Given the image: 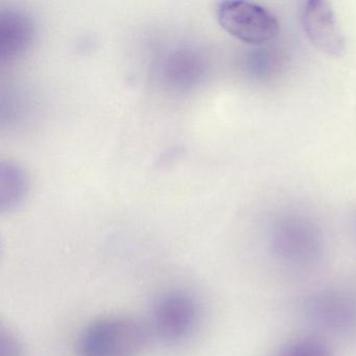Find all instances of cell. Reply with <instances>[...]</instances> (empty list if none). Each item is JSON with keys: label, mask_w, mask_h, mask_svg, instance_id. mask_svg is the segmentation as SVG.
<instances>
[{"label": "cell", "mask_w": 356, "mask_h": 356, "mask_svg": "<svg viewBox=\"0 0 356 356\" xmlns=\"http://www.w3.org/2000/svg\"><path fill=\"white\" fill-rule=\"evenodd\" d=\"M266 249L273 262L289 272H309L322 262L325 238L310 218L287 214L268 229Z\"/></svg>", "instance_id": "6da1fadb"}, {"label": "cell", "mask_w": 356, "mask_h": 356, "mask_svg": "<svg viewBox=\"0 0 356 356\" xmlns=\"http://www.w3.org/2000/svg\"><path fill=\"white\" fill-rule=\"evenodd\" d=\"M154 335L149 324L129 316H106L91 322L76 343L78 356H141Z\"/></svg>", "instance_id": "7a4b0ae2"}, {"label": "cell", "mask_w": 356, "mask_h": 356, "mask_svg": "<svg viewBox=\"0 0 356 356\" xmlns=\"http://www.w3.org/2000/svg\"><path fill=\"white\" fill-rule=\"evenodd\" d=\"M303 314L316 328L332 334L356 331V293L339 286L321 287L304 299Z\"/></svg>", "instance_id": "3957f363"}, {"label": "cell", "mask_w": 356, "mask_h": 356, "mask_svg": "<svg viewBox=\"0 0 356 356\" xmlns=\"http://www.w3.org/2000/svg\"><path fill=\"white\" fill-rule=\"evenodd\" d=\"M201 320V306L184 291H168L156 299L152 308L151 327L154 337L168 343L187 339Z\"/></svg>", "instance_id": "277c9868"}, {"label": "cell", "mask_w": 356, "mask_h": 356, "mask_svg": "<svg viewBox=\"0 0 356 356\" xmlns=\"http://www.w3.org/2000/svg\"><path fill=\"white\" fill-rule=\"evenodd\" d=\"M216 16L224 31L248 44H264L277 37L280 29L278 19L270 10L249 1H222Z\"/></svg>", "instance_id": "5b68a950"}, {"label": "cell", "mask_w": 356, "mask_h": 356, "mask_svg": "<svg viewBox=\"0 0 356 356\" xmlns=\"http://www.w3.org/2000/svg\"><path fill=\"white\" fill-rule=\"evenodd\" d=\"M302 26L310 42L322 53L341 57L346 51V39L330 3L310 0L304 5Z\"/></svg>", "instance_id": "8992f818"}, {"label": "cell", "mask_w": 356, "mask_h": 356, "mask_svg": "<svg viewBox=\"0 0 356 356\" xmlns=\"http://www.w3.org/2000/svg\"><path fill=\"white\" fill-rule=\"evenodd\" d=\"M36 28L30 16L9 9L0 14V60L11 61L24 55L35 39Z\"/></svg>", "instance_id": "52a82bcc"}, {"label": "cell", "mask_w": 356, "mask_h": 356, "mask_svg": "<svg viewBox=\"0 0 356 356\" xmlns=\"http://www.w3.org/2000/svg\"><path fill=\"white\" fill-rule=\"evenodd\" d=\"M203 74V61L189 49L175 51L166 59L163 66L164 79L176 88H191L201 80Z\"/></svg>", "instance_id": "ba28073f"}, {"label": "cell", "mask_w": 356, "mask_h": 356, "mask_svg": "<svg viewBox=\"0 0 356 356\" xmlns=\"http://www.w3.org/2000/svg\"><path fill=\"white\" fill-rule=\"evenodd\" d=\"M0 209L9 212L26 199L29 178L24 170L12 162H3L0 168Z\"/></svg>", "instance_id": "9c48e42d"}, {"label": "cell", "mask_w": 356, "mask_h": 356, "mask_svg": "<svg viewBox=\"0 0 356 356\" xmlns=\"http://www.w3.org/2000/svg\"><path fill=\"white\" fill-rule=\"evenodd\" d=\"M275 356H334L326 341L316 337H302L289 341Z\"/></svg>", "instance_id": "30bf717a"}, {"label": "cell", "mask_w": 356, "mask_h": 356, "mask_svg": "<svg viewBox=\"0 0 356 356\" xmlns=\"http://www.w3.org/2000/svg\"><path fill=\"white\" fill-rule=\"evenodd\" d=\"M0 356H24L22 339L15 331L5 325L0 329Z\"/></svg>", "instance_id": "8fae6325"}]
</instances>
